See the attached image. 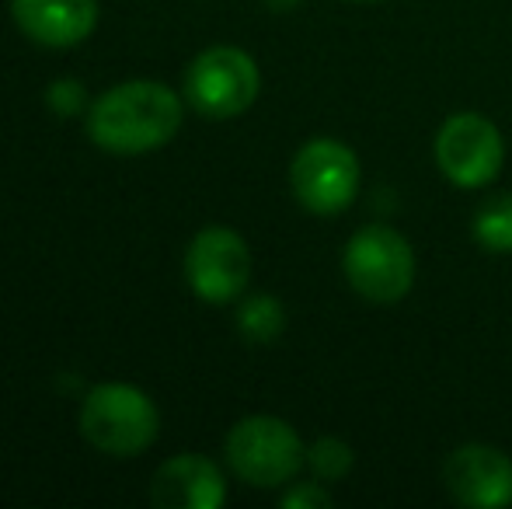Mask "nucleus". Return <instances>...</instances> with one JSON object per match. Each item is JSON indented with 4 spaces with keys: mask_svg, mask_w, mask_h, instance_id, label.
<instances>
[{
    "mask_svg": "<svg viewBox=\"0 0 512 509\" xmlns=\"http://www.w3.org/2000/svg\"><path fill=\"white\" fill-rule=\"evenodd\" d=\"M356 464V454L345 440L338 436H321L307 447V468L314 471V478L321 482H342L345 475L352 471Z\"/></svg>",
    "mask_w": 512,
    "mask_h": 509,
    "instance_id": "nucleus-14",
    "label": "nucleus"
},
{
    "mask_svg": "<svg viewBox=\"0 0 512 509\" xmlns=\"http://www.w3.org/2000/svg\"><path fill=\"white\" fill-rule=\"evenodd\" d=\"M223 457L244 485L279 489L300 475L307 464V447L297 429L279 415H244L230 426Z\"/></svg>",
    "mask_w": 512,
    "mask_h": 509,
    "instance_id": "nucleus-3",
    "label": "nucleus"
},
{
    "mask_svg": "<svg viewBox=\"0 0 512 509\" xmlns=\"http://www.w3.org/2000/svg\"><path fill=\"white\" fill-rule=\"evenodd\" d=\"M300 0H269V7H276V11H290V7H297Z\"/></svg>",
    "mask_w": 512,
    "mask_h": 509,
    "instance_id": "nucleus-17",
    "label": "nucleus"
},
{
    "mask_svg": "<svg viewBox=\"0 0 512 509\" xmlns=\"http://www.w3.org/2000/svg\"><path fill=\"white\" fill-rule=\"evenodd\" d=\"M342 272L370 304H398L415 286V252L408 238L387 224H366L345 241Z\"/></svg>",
    "mask_w": 512,
    "mask_h": 509,
    "instance_id": "nucleus-4",
    "label": "nucleus"
},
{
    "mask_svg": "<svg viewBox=\"0 0 512 509\" xmlns=\"http://www.w3.org/2000/svg\"><path fill=\"white\" fill-rule=\"evenodd\" d=\"M11 21L46 49H74L98 28V0H11Z\"/></svg>",
    "mask_w": 512,
    "mask_h": 509,
    "instance_id": "nucleus-10",
    "label": "nucleus"
},
{
    "mask_svg": "<svg viewBox=\"0 0 512 509\" xmlns=\"http://www.w3.org/2000/svg\"><path fill=\"white\" fill-rule=\"evenodd\" d=\"M283 509H328L331 506V492L324 489V482H290V489L279 499Z\"/></svg>",
    "mask_w": 512,
    "mask_h": 509,
    "instance_id": "nucleus-16",
    "label": "nucleus"
},
{
    "mask_svg": "<svg viewBox=\"0 0 512 509\" xmlns=\"http://www.w3.org/2000/svg\"><path fill=\"white\" fill-rule=\"evenodd\" d=\"M77 426L84 440L108 457H140L161 433V412L143 387L108 381L88 387Z\"/></svg>",
    "mask_w": 512,
    "mask_h": 509,
    "instance_id": "nucleus-2",
    "label": "nucleus"
},
{
    "mask_svg": "<svg viewBox=\"0 0 512 509\" xmlns=\"http://www.w3.org/2000/svg\"><path fill=\"white\" fill-rule=\"evenodd\" d=\"M443 482L453 503L467 509L512 506V457L488 443H464L446 457Z\"/></svg>",
    "mask_w": 512,
    "mask_h": 509,
    "instance_id": "nucleus-9",
    "label": "nucleus"
},
{
    "mask_svg": "<svg viewBox=\"0 0 512 509\" xmlns=\"http://www.w3.org/2000/svg\"><path fill=\"white\" fill-rule=\"evenodd\" d=\"M262 74L251 53L237 46H209L189 63L182 95L203 119L244 116L258 102Z\"/></svg>",
    "mask_w": 512,
    "mask_h": 509,
    "instance_id": "nucleus-5",
    "label": "nucleus"
},
{
    "mask_svg": "<svg viewBox=\"0 0 512 509\" xmlns=\"http://www.w3.org/2000/svg\"><path fill=\"white\" fill-rule=\"evenodd\" d=\"M286 328V307L269 293H255L237 311V332L255 346H272Z\"/></svg>",
    "mask_w": 512,
    "mask_h": 509,
    "instance_id": "nucleus-13",
    "label": "nucleus"
},
{
    "mask_svg": "<svg viewBox=\"0 0 512 509\" xmlns=\"http://www.w3.org/2000/svg\"><path fill=\"white\" fill-rule=\"evenodd\" d=\"M150 503L157 509H220L227 503V478L203 454H178L157 468Z\"/></svg>",
    "mask_w": 512,
    "mask_h": 509,
    "instance_id": "nucleus-11",
    "label": "nucleus"
},
{
    "mask_svg": "<svg viewBox=\"0 0 512 509\" xmlns=\"http://www.w3.org/2000/svg\"><path fill=\"white\" fill-rule=\"evenodd\" d=\"M185 279L206 304H230L251 283V248L234 227L209 224L185 248Z\"/></svg>",
    "mask_w": 512,
    "mask_h": 509,
    "instance_id": "nucleus-8",
    "label": "nucleus"
},
{
    "mask_svg": "<svg viewBox=\"0 0 512 509\" xmlns=\"http://www.w3.org/2000/svg\"><path fill=\"white\" fill-rule=\"evenodd\" d=\"M363 168L349 143L335 136H314L293 154L290 189L293 199L314 217H338L359 196Z\"/></svg>",
    "mask_w": 512,
    "mask_h": 509,
    "instance_id": "nucleus-6",
    "label": "nucleus"
},
{
    "mask_svg": "<svg viewBox=\"0 0 512 509\" xmlns=\"http://www.w3.org/2000/svg\"><path fill=\"white\" fill-rule=\"evenodd\" d=\"M471 238L478 241L485 252L509 255L512 252V192L492 196L488 203L478 206L471 220Z\"/></svg>",
    "mask_w": 512,
    "mask_h": 509,
    "instance_id": "nucleus-12",
    "label": "nucleus"
},
{
    "mask_svg": "<svg viewBox=\"0 0 512 509\" xmlns=\"http://www.w3.org/2000/svg\"><path fill=\"white\" fill-rule=\"evenodd\" d=\"M185 119V95L161 81H122L84 112L88 140L105 154L140 157L168 147Z\"/></svg>",
    "mask_w": 512,
    "mask_h": 509,
    "instance_id": "nucleus-1",
    "label": "nucleus"
},
{
    "mask_svg": "<svg viewBox=\"0 0 512 509\" xmlns=\"http://www.w3.org/2000/svg\"><path fill=\"white\" fill-rule=\"evenodd\" d=\"M436 164L457 189H485L502 175L506 140L481 112H453L436 133Z\"/></svg>",
    "mask_w": 512,
    "mask_h": 509,
    "instance_id": "nucleus-7",
    "label": "nucleus"
},
{
    "mask_svg": "<svg viewBox=\"0 0 512 509\" xmlns=\"http://www.w3.org/2000/svg\"><path fill=\"white\" fill-rule=\"evenodd\" d=\"M46 105L63 119L81 116V112L91 109V105H88V88H84L77 77H60V81H53L46 88Z\"/></svg>",
    "mask_w": 512,
    "mask_h": 509,
    "instance_id": "nucleus-15",
    "label": "nucleus"
}]
</instances>
